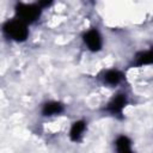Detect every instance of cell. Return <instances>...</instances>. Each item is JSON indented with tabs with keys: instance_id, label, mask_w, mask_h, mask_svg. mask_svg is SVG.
Instances as JSON below:
<instances>
[{
	"instance_id": "cell-1",
	"label": "cell",
	"mask_w": 153,
	"mask_h": 153,
	"mask_svg": "<svg viewBox=\"0 0 153 153\" xmlns=\"http://www.w3.org/2000/svg\"><path fill=\"white\" fill-rule=\"evenodd\" d=\"M4 31L8 37L16 41H25V38L27 37L26 24L20 22L19 19L6 23L4 26Z\"/></svg>"
},
{
	"instance_id": "cell-2",
	"label": "cell",
	"mask_w": 153,
	"mask_h": 153,
	"mask_svg": "<svg viewBox=\"0 0 153 153\" xmlns=\"http://www.w3.org/2000/svg\"><path fill=\"white\" fill-rule=\"evenodd\" d=\"M16 13L20 22L23 23H32L35 22L41 10L36 5H26V4H18L16 6Z\"/></svg>"
},
{
	"instance_id": "cell-3",
	"label": "cell",
	"mask_w": 153,
	"mask_h": 153,
	"mask_svg": "<svg viewBox=\"0 0 153 153\" xmlns=\"http://www.w3.org/2000/svg\"><path fill=\"white\" fill-rule=\"evenodd\" d=\"M84 41L86 42L87 47H88L92 51H97V50H99L100 47H102V39H100V36H99L98 31L94 30V29H92V30H90L88 32L85 33V36H84Z\"/></svg>"
},
{
	"instance_id": "cell-4",
	"label": "cell",
	"mask_w": 153,
	"mask_h": 153,
	"mask_svg": "<svg viewBox=\"0 0 153 153\" xmlns=\"http://www.w3.org/2000/svg\"><path fill=\"white\" fill-rule=\"evenodd\" d=\"M127 104V98L124 94H117L108 105V110L111 114H120L124 105Z\"/></svg>"
},
{
	"instance_id": "cell-5",
	"label": "cell",
	"mask_w": 153,
	"mask_h": 153,
	"mask_svg": "<svg viewBox=\"0 0 153 153\" xmlns=\"http://www.w3.org/2000/svg\"><path fill=\"white\" fill-rule=\"evenodd\" d=\"M63 110V106L61 103L57 102H49L47 104H44L42 112L44 116H50V115H55V114H60Z\"/></svg>"
},
{
	"instance_id": "cell-6",
	"label": "cell",
	"mask_w": 153,
	"mask_h": 153,
	"mask_svg": "<svg viewBox=\"0 0 153 153\" xmlns=\"http://www.w3.org/2000/svg\"><path fill=\"white\" fill-rule=\"evenodd\" d=\"M85 128H86V126H85L84 121H78V122L73 123L72 129H71V134H69L71 140L72 141H79L80 137H81L82 131L85 130Z\"/></svg>"
},
{
	"instance_id": "cell-7",
	"label": "cell",
	"mask_w": 153,
	"mask_h": 153,
	"mask_svg": "<svg viewBox=\"0 0 153 153\" xmlns=\"http://www.w3.org/2000/svg\"><path fill=\"white\" fill-rule=\"evenodd\" d=\"M116 147L118 153H133L130 148V140L127 136H120L116 140Z\"/></svg>"
},
{
	"instance_id": "cell-8",
	"label": "cell",
	"mask_w": 153,
	"mask_h": 153,
	"mask_svg": "<svg viewBox=\"0 0 153 153\" xmlns=\"http://www.w3.org/2000/svg\"><path fill=\"white\" fill-rule=\"evenodd\" d=\"M153 63V49L139 53L136 55V65L142 66V65H151Z\"/></svg>"
},
{
	"instance_id": "cell-9",
	"label": "cell",
	"mask_w": 153,
	"mask_h": 153,
	"mask_svg": "<svg viewBox=\"0 0 153 153\" xmlns=\"http://www.w3.org/2000/svg\"><path fill=\"white\" fill-rule=\"evenodd\" d=\"M122 79V73L118 71H109L105 74V81L110 85H116L121 81Z\"/></svg>"
},
{
	"instance_id": "cell-10",
	"label": "cell",
	"mask_w": 153,
	"mask_h": 153,
	"mask_svg": "<svg viewBox=\"0 0 153 153\" xmlns=\"http://www.w3.org/2000/svg\"><path fill=\"white\" fill-rule=\"evenodd\" d=\"M50 4H51V1H41L39 2V6H48Z\"/></svg>"
}]
</instances>
